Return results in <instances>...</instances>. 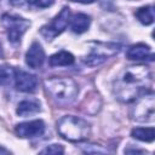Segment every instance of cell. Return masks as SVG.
Segmentation results:
<instances>
[{"mask_svg": "<svg viewBox=\"0 0 155 155\" xmlns=\"http://www.w3.org/2000/svg\"><path fill=\"white\" fill-rule=\"evenodd\" d=\"M45 87L52 99L62 105L71 104L79 92L76 82L70 78H51L45 81Z\"/></svg>", "mask_w": 155, "mask_h": 155, "instance_id": "obj_2", "label": "cell"}, {"mask_svg": "<svg viewBox=\"0 0 155 155\" xmlns=\"http://www.w3.org/2000/svg\"><path fill=\"white\" fill-rule=\"evenodd\" d=\"M131 136L142 142H153L155 138V128L154 127H137L132 130Z\"/></svg>", "mask_w": 155, "mask_h": 155, "instance_id": "obj_14", "label": "cell"}, {"mask_svg": "<svg viewBox=\"0 0 155 155\" xmlns=\"http://www.w3.org/2000/svg\"><path fill=\"white\" fill-rule=\"evenodd\" d=\"M16 133L21 138H34L40 137L45 132V124L42 120H31L21 122L16 126Z\"/></svg>", "mask_w": 155, "mask_h": 155, "instance_id": "obj_7", "label": "cell"}, {"mask_svg": "<svg viewBox=\"0 0 155 155\" xmlns=\"http://www.w3.org/2000/svg\"><path fill=\"white\" fill-rule=\"evenodd\" d=\"M45 61V52L42 46L39 42H33L29 47V50L25 53V63L29 68L38 69L44 64Z\"/></svg>", "mask_w": 155, "mask_h": 155, "instance_id": "obj_9", "label": "cell"}, {"mask_svg": "<svg viewBox=\"0 0 155 155\" xmlns=\"http://www.w3.org/2000/svg\"><path fill=\"white\" fill-rule=\"evenodd\" d=\"M126 57L130 61H145V59L153 61L154 59V54L151 52L150 46L142 42L130 46L126 51Z\"/></svg>", "mask_w": 155, "mask_h": 155, "instance_id": "obj_10", "label": "cell"}, {"mask_svg": "<svg viewBox=\"0 0 155 155\" xmlns=\"http://www.w3.org/2000/svg\"><path fill=\"white\" fill-rule=\"evenodd\" d=\"M40 153L41 154H53V155H57V154H63L64 153V148L61 144H51V145L46 147L45 149H42Z\"/></svg>", "mask_w": 155, "mask_h": 155, "instance_id": "obj_18", "label": "cell"}, {"mask_svg": "<svg viewBox=\"0 0 155 155\" xmlns=\"http://www.w3.org/2000/svg\"><path fill=\"white\" fill-rule=\"evenodd\" d=\"M70 1H73V2H80V4H92L96 0H70Z\"/></svg>", "mask_w": 155, "mask_h": 155, "instance_id": "obj_20", "label": "cell"}, {"mask_svg": "<svg viewBox=\"0 0 155 155\" xmlns=\"http://www.w3.org/2000/svg\"><path fill=\"white\" fill-rule=\"evenodd\" d=\"M40 110V103L36 101H22L17 107V114L19 116H29L36 114Z\"/></svg>", "mask_w": 155, "mask_h": 155, "instance_id": "obj_13", "label": "cell"}, {"mask_svg": "<svg viewBox=\"0 0 155 155\" xmlns=\"http://www.w3.org/2000/svg\"><path fill=\"white\" fill-rule=\"evenodd\" d=\"M134 15H136L137 19L144 25H149L154 22V7L150 5L138 8Z\"/></svg>", "mask_w": 155, "mask_h": 155, "instance_id": "obj_15", "label": "cell"}, {"mask_svg": "<svg viewBox=\"0 0 155 155\" xmlns=\"http://www.w3.org/2000/svg\"><path fill=\"white\" fill-rule=\"evenodd\" d=\"M90 23H91L90 16H87L85 13H76L70 19V28L74 33L82 34L88 29Z\"/></svg>", "mask_w": 155, "mask_h": 155, "instance_id": "obj_11", "label": "cell"}, {"mask_svg": "<svg viewBox=\"0 0 155 155\" xmlns=\"http://www.w3.org/2000/svg\"><path fill=\"white\" fill-rule=\"evenodd\" d=\"M151 71L144 65H133L125 68L114 81V93L121 102H132L151 84Z\"/></svg>", "mask_w": 155, "mask_h": 155, "instance_id": "obj_1", "label": "cell"}, {"mask_svg": "<svg viewBox=\"0 0 155 155\" xmlns=\"http://www.w3.org/2000/svg\"><path fill=\"white\" fill-rule=\"evenodd\" d=\"M1 22H2L4 27L6 28L8 40L13 44L19 42L23 34L30 27V22L28 19H25L23 17H19L17 15L5 13L1 17Z\"/></svg>", "mask_w": 155, "mask_h": 155, "instance_id": "obj_4", "label": "cell"}, {"mask_svg": "<svg viewBox=\"0 0 155 155\" xmlns=\"http://www.w3.org/2000/svg\"><path fill=\"white\" fill-rule=\"evenodd\" d=\"M108 58V56H105V54H102V53H99V52H97V51H94V52H91L88 56H86L82 61H84V63L86 64V65H90V67H96V65H99V64H102L105 59Z\"/></svg>", "mask_w": 155, "mask_h": 155, "instance_id": "obj_16", "label": "cell"}, {"mask_svg": "<svg viewBox=\"0 0 155 155\" xmlns=\"http://www.w3.org/2000/svg\"><path fill=\"white\" fill-rule=\"evenodd\" d=\"M0 153H2V154H8V153H10V151H8V150H6V149H4V148H1V147H0Z\"/></svg>", "mask_w": 155, "mask_h": 155, "instance_id": "obj_21", "label": "cell"}, {"mask_svg": "<svg viewBox=\"0 0 155 155\" xmlns=\"http://www.w3.org/2000/svg\"><path fill=\"white\" fill-rule=\"evenodd\" d=\"M69 22H70V10L68 7H63L61 12L48 24L41 27L40 33L47 41H52L56 36H58L64 31Z\"/></svg>", "mask_w": 155, "mask_h": 155, "instance_id": "obj_5", "label": "cell"}, {"mask_svg": "<svg viewBox=\"0 0 155 155\" xmlns=\"http://www.w3.org/2000/svg\"><path fill=\"white\" fill-rule=\"evenodd\" d=\"M13 80H15V86L18 91L33 92L36 90L38 79L33 74H29V73L23 71V70H15Z\"/></svg>", "mask_w": 155, "mask_h": 155, "instance_id": "obj_8", "label": "cell"}, {"mask_svg": "<svg viewBox=\"0 0 155 155\" xmlns=\"http://www.w3.org/2000/svg\"><path fill=\"white\" fill-rule=\"evenodd\" d=\"M138 99V98H137ZM154 96L149 93L143 97H139L138 102L132 109V119L139 122H150L154 120Z\"/></svg>", "mask_w": 155, "mask_h": 155, "instance_id": "obj_6", "label": "cell"}, {"mask_svg": "<svg viewBox=\"0 0 155 155\" xmlns=\"http://www.w3.org/2000/svg\"><path fill=\"white\" fill-rule=\"evenodd\" d=\"M74 63V56L68 51H59L52 54L48 59V64L51 67H67Z\"/></svg>", "mask_w": 155, "mask_h": 155, "instance_id": "obj_12", "label": "cell"}, {"mask_svg": "<svg viewBox=\"0 0 155 155\" xmlns=\"http://www.w3.org/2000/svg\"><path fill=\"white\" fill-rule=\"evenodd\" d=\"M0 54H1V44H0Z\"/></svg>", "mask_w": 155, "mask_h": 155, "instance_id": "obj_22", "label": "cell"}, {"mask_svg": "<svg viewBox=\"0 0 155 155\" xmlns=\"http://www.w3.org/2000/svg\"><path fill=\"white\" fill-rule=\"evenodd\" d=\"M15 70L7 68V67H0V86H6L11 82L13 79Z\"/></svg>", "mask_w": 155, "mask_h": 155, "instance_id": "obj_17", "label": "cell"}, {"mask_svg": "<svg viewBox=\"0 0 155 155\" xmlns=\"http://www.w3.org/2000/svg\"><path fill=\"white\" fill-rule=\"evenodd\" d=\"M57 131L64 139L76 143L87 139L91 128L85 120L78 116L67 115L59 119V121L57 122Z\"/></svg>", "mask_w": 155, "mask_h": 155, "instance_id": "obj_3", "label": "cell"}, {"mask_svg": "<svg viewBox=\"0 0 155 155\" xmlns=\"http://www.w3.org/2000/svg\"><path fill=\"white\" fill-rule=\"evenodd\" d=\"M29 4H31L33 6H36V7H40V8H45V7H48L53 4L54 0H27Z\"/></svg>", "mask_w": 155, "mask_h": 155, "instance_id": "obj_19", "label": "cell"}]
</instances>
